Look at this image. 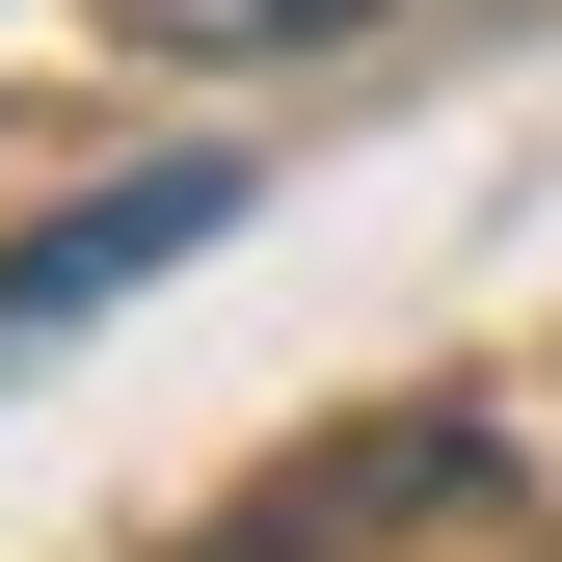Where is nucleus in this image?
<instances>
[{
  "label": "nucleus",
  "instance_id": "f257e3e1",
  "mask_svg": "<svg viewBox=\"0 0 562 562\" xmlns=\"http://www.w3.org/2000/svg\"><path fill=\"white\" fill-rule=\"evenodd\" d=\"M215 215H241V161H134V188H81V215H27V241H0V375H27V348H81L134 268H188Z\"/></svg>",
  "mask_w": 562,
  "mask_h": 562
},
{
  "label": "nucleus",
  "instance_id": "f03ea898",
  "mask_svg": "<svg viewBox=\"0 0 562 562\" xmlns=\"http://www.w3.org/2000/svg\"><path fill=\"white\" fill-rule=\"evenodd\" d=\"M161 54H295V27H348V0H134Z\"/></svg>",
  "mask_w": 562,
  "mask_h": 562
}]
</instances>
